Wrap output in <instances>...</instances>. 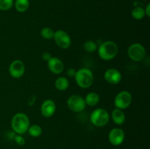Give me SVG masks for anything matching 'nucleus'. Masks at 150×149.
Here are the masks:
<instances>
[{
  "label": "nucleus",
  "mask_w": 150,
  "mask_h": 149,
  "mask_svg": "<svg viewBox=\"0 0 150 149\" xmlns=\"http://www.w3.org/2000/svg\"><path fill=\"white\" fill-rule=\"evenodd\" d=\"M133 101V96L128 91H122L119 92L114 99V105L116 108L125 110L129 108Z\"/></svg>",
  "instance_id": "5"
},
{
  "label": "nucleus",
  "mask_w": 150,
  "mask_h": 149,
  "mask_svg": "<svg viewBox=\"0 0 150 149\" xmlns=\"http://www.w3.org/2000/svg\"><path fill=\"white\" fill-rule=\"evenodd\" d=\"M125 134L123 129L120 128H114L108 134V140L110 143L114 146H119L124 142Z\"/></svg>",
  "instance_id": "9"
},
{
  "label": "nucleus",
  "mask_w": 150,
  "mask_h": 149,
  "mask_svg": "<svg viewBox=\"0 0 150 149\" xmlns=\"http://www.w3.org/2000/svg\"><path fill=\"white\" fill-rule=\"evenodd\" d=\"M15 8L18 13H25L29 7V0H16Z\"/></svg>",
  "instance_id": "17"
},
{
  "label": "nucleus",
  "mask_w": 150,
  "mask_h": 149,
  "mask_svg": "<svg viewBox=\"0 0 150 149\" xmlns=\"http://www.w3.org/2000/svg\"><path fill=\"white\" fill-rule=\"evenodd\" d=\"M111 118L113 121L117 125H122L126 120V116L122 110L115 108L111 112Z\"/></svg>",
  "instance_id": "14"
},
{
  "label": "nucleus",
  "mask_w": 150,
  "mask_h": 149,
  "mask_svg": "<svg viewBox=\"0 0 150 149\" xmlns=\"http://www.w3.org/2000/svg\"><path fill=\"white\" fill-rule=\"evenodd\" d=\"M146 49L140 43H133L127 49L128 57L133 61H141L146 56Z\"/></svg>",
  "instance_id": "6"
},
{
  "label": "nucleus",
  "mask_w": 150,
  "mask_h": 149,
  "mask_svg": "<svg viewBox=\"0 0 150 149\" xmlns=\"http://www.w3.org/2000/svg\"><path fill=\"white\" fill-rule=\"evenodd\" d=\"M40 35L43 39H51L54 35V31L50 27H44L41 29Z\"/></svg>",
  "instance_id": "21"
},
{
  "label": "nucleus",
  "mask_w": 150,
  "mask_h": 149,
  "mask_svg": "<svg viewBox=\"0 0 150 149\" xmlns=\"http://www.w3.org/2000/svg\"><path fill=\"white\" fill-rule=\"evenodd\" d=\"M131 15L136 20H142L146 16L144 9L142 7H136L131 12Z\"/></svg>",
  "instance_id": "19"
},
{
  "label": "nucleus",
  "mask_w": 150,
  "mask_h": 149,
  "mask_svg": "<svg viewBox=\"0 0 150 149\" xmlns=\"http://www.w3.org/2000/svg\"><path fill=\"white\" fill-rule=\"evenodd\" d=\"M90 121L97 127H103L107 125L110 120V115L108 111L103 108H97L90 114Z\"/></svg>",
  "instance_id": "4"
},
{
  "label": "nucleus",
  "mask_w": 150,
  "mask_h": 149,
  "mask_svg": "<svg viewBox=\"0 0 150 149\" xmlns=\"http://www.w3.org/2000/svg\"><path fill=\"white\" fill-rule=\"evenodd\" d=\"M51 54L50 53H48V52H45V53H42V59L44 60V61H48V60L50 59V58H51Z\"/></svg>",
  "instance_id": "24"
},
{
  "label": "nucleus",
  "mask_w": 150,
  "mask_h": 149,
  "mask_svg": "<svg viewBox=\"0 0 150 149\" xmlns=\"http://www.w3.org/2000/svg\"><path fill=\"white\" fill-rule=\"evenodd\" d=\"M48 68L52 73L56 74H61L64 69L63 61L57 57H51L48 61Z\"/></svg>",
  "instance_id": "13"
},
{
  "label": "nucleus",
  "mask_w": 150,
  "mask_h": 149,
  "mask_svg": "<svg viewBox=\"0 0 150 149\" xmlns=\"http://www.w3.org/2000/svg\"><path fill=\"white\" fill-rule=\"evenodd\" d=\"M14 4V0H0V10L7 11Z\"/></svg>",
  "instance_id": "22"
},
{
  "label": "nucleus",
  "mask_w": 150,
  "mask_h": 149,
  "mask_svg": "<svg viewBox=\"0 0 150 149\" xmlns=\"http://www.w3.org/2000/svg\"><path fill=\"white\" fill-rule=\"evenodd\" d=\"M67 105L69 109L74 112H81L86 108L84 99L81 96L74 94L70 96L67 101Z\"/></svg>",
  "instance_id": "7"
},
{
  "label": "nucleus",
  "mask_w": 150,
  "mask_h": 149,
  "mask_svg": "<svg viewBox=\"0 0 150 149\" xmlns=\"http://www.w3.org/2000/svg\"><path fill=\"white\" fill-rule=\"evenodd\" d=\"M144 11H145V15H146L147 17H150V4L149 3H148V4H146V7H145V9H144Z\"/></svg>",
  "instance_id": "26"
},
{
  "label": "nucleus",
  "mask_w": 150,
  "mask_h": 149,
  "mask_svg": "<svg viewBox=\"0 0 150 149\" xmlns=\"http://www.w3.org/2000/svg\"><path fill=\"white\" fill-rule=\"evenodd\" d=\"M118 45L111 40L105 41L98 46V52L100 58L104 61H110L117 56L118 53Z\"/></svg>",
  "instance_id": "2"
},
{
  "label": "nucleus",
  "mask_w": 150,
  "mask_h": 149,
  "mask_svg": "<svg viewBox=\"0 0 150 149\" xmlns=\"http://www.w3.org/2000/svg\"><path fill=\"white\" fill-rule=\"evenodd\" d=\"M74 77L77 85L81 89H88L93 84V73L88 68L79 69L76 71Z\"/></svg>",
  "instance_id": "3"
},
{
  "label": "nucleus",
  "mask_w": 150,
  "mask_h": 149,
  "mask_svg": "<svg viewBox=\"0 0 150 149\" xmlns=\"http://www.w3.org/2000/svg\"><path fill=\"white\" fill-rule=\"evenodd\" d=\"M14 141L18 145H23L26 143V140H25L24 137L21 136V134H16V135H15Z\"/></svg>",
  "instance_id": "23"
},
{
  "label": "nucleus",
  "mask_w": 150,
  "mask_h": 149,
  "mask_svg": "<svg viewBox=\"0 0 150 149\" xmlns=\"http://www.w3.org/2000/svg\"><path fill=\"white\" fill-rule=\"evenodd\" d=\"M98 44L93 40H87L83 44V49L88 53H94L98 50Z\"/></svg>",
  "instance_id": "20"
},
{
  "label": "nucleus",
  "mask_w": 150,
  "mask_h": 149,
  "mask_svg": "<svg viewBox=\"0 0 150 149\" xmlns=\"http://www.w3.org/2000/svg\"><path fill=\"white\" fill-rule=\"evenodd\" d=\"M76 71L73 68L68 69L67 71V75H68L69 77H75V74H76Z\"/></svg>",
  "instance_id": "25"
},
{
  "label": "nucleus",
  "mask_w": 150,
  "mask_h": 149,
  "mask_svg": "<svg viewBox=\"0 0 150 149\" xmlns=\"http://www.w3.org/2000/svg\"><path fill=\"white\" fill-rule=\"evenodd\" d=\"M69 84H70L69 80L65 77H59L58 78L56 79L55 83H54L55 88L60 91H64L67 90L69 87Z\"/></svg>",
  "instance_id": "16"
},
{
  "label": "nucleus",
  "mask_w": 150,
  "mask_h": 149,
  "mask_svg": "<svg viewBox=\"0 0 150 149\" xmlns=\"http://www.w3.org/2000/svg\"><path fill=\"white\" fill-rule=\"evenodd\" d=\"M27 131L31 137H38L42 134V129L40 126L38 125V124H34V125L29 126Z\"/></svg>",
  "instance_id": "18"
},
{
  "label": "nucleus",
  "mask_w": 150,
  "mask_h": 149,
  "mask_svg": "<svg viewBox=\"0 0 150 149\" xmlns=\"http://www.w3.org/2000/svg\"><path fill=\"white\" fill-rule=\"evenodd\" d=\"M29 126L30 121L26 113L18 112L12 118L11 127L13 131L17 134H23L27 132Z\"/></svg>",
  "instance_id": "1"
},
{
  "label": "nucleus",
  "mask_w": 150,
  "mask_h": 149,
  "mask_svg": "<svg viewBox=\"0 0 150 149\" xmlns=\"http://www.w3.org/2000/svg\"><path fill=\"white\" fill-rule=\"evenodd\" d=\"M25 65L21 60H14L9 67V73L14 78H20L24 74Z\"/></svg>",
  "instance_id": "10"
},
{
  "label": "nucleus",
  "mask_w": 150,
  "mask_h": 149,
  "mask_svg": "<svg viewBox=\"0 0 150 149\" xmlns=\"http://www.w3.org/2000/svg\"><path fill=\"white\" fill-rule=\"evenodd\" d=\"M83 99H84L86 105L90 107L95 106L100 102V96L96 92H90L87 93Z\"/></svg>",
  "instance_id": "15"
},
{
  "label": "nucleus",
  "mask_w": 150,
  "mask_h": 149,
  "mask_svg": "<svg viewBox=\"0 0 150 149\" xmlns=\"http://www.w3.org/2000/svg\"><path fill=\"white\" fill-rule=\"evenodd\" d=\"M121 72L118 70L114 68H110L105 72L104 78L107 83L111 85H117L120 83L122 80Z\"/></svg>",
  "instance_id": "12"
},
{
  "label": "nucleus",
  "mask_w": 150,
  "mask_h": 149,
  "mask_svg": "<svg viewBox=\"0 0 150 149\" xmlns=\"http://www.w3.org/2000/svg\"><path fill=\"white\" fill-rule=\"evenodd\" d=\"M57 110V105L52 99H45L40 107L41 114L45 118L53 116Z\"/></svg>",
  "instance_id": "11"
},
{
  "label": "nucleus",
  "mask_w": 150,
  "mask_h": 149,
  "mask_svg": "<svg viewBox=\"0 0 150 149\" xmlns=\"http://www.w3.org/2000/svg\"><path fill=\"white\" fill-rule=\"evenodd\" d=\"M53 39L56 45L62 49H67L71 45V38L65 31L57 30L54 32Z\"/></svg>",
  "instance_id": "8"
}]
</instances>
